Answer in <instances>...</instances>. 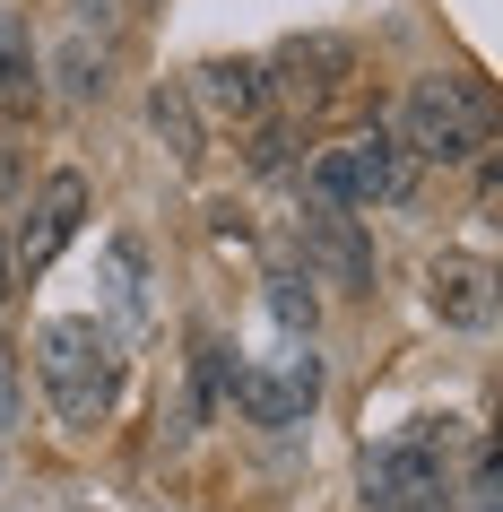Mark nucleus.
Masks as SVG:
<instances>
[{"instance_id": "1", "label": "nucleus", "mask_w": 503, "mask_h": 512, "mask_svg": "<svg viewBox=\"0 0 503 512\" xmlns=\"http://www.w3.org/2000/svg\"><path fill=\"white\" fill-rule=\"evenodd\" d=\"M399 157L408 165H469L486 139H495V96L469 79V70H425L399 96Z\"/></svg>"}, {"instance_id": "2", "label": "nucleus", "mask_w": 503, "mask_h": 512, "mask_svg": "<svg viewBox=\"0 0 503 512\" xmlns=\"http://www.w3.org/2000/svg\"><path fill=\"white\" fill-rule=\"evenodd\" d=\"M35 382H44V400H53L61 426H96L113 408V382H122V356H113V330L87 322V313H61V322L35 330Z\"/></svg>"}, {"instance_id": "3", "label": "nucleus", "mask_w": 503, "mask_h": 512, "mask_svg": "<svg viewBox=\"0 0 503 512\" xmlns=\"http://www.w3.org/2000/svg\"><path fill=\"white\" fill-rule=\"evenodd\" d=\"M365 512H451V452L434 426H408L365 452Z\"/></svg>"}, {"instance_id": "4", "label": "nucleus", "mask_w": 503, "mask_h": 512, "mask_svg": "<svg viewBox=\"0 0 503 512\" xmlns=\"http://www.w3.org/2000/svg\"><path fill=\"white\" fill-rule=\"evenodd\" d=\"M408 191V157H399V139L373 122V131L339 139V148H321L313 165H304V200H321V209H373V200H399Z\"/></svg>"}, {"instance_id": "5", "label": "nucleus", "mask_w": 503, "mask_h": 512, "mask_svg": "<svg viewBox=\"0 0 503 512\" xmlns=\"http://www.w3.org/2000/svg\"><path fill=\"white\" fill-rule=\"evenodd\" d=\"M87 226V174H44L27 191V217H18V243H9V278H44L70 252V235Z\"/></svg>"}, {"instance_id": "6", "label": "nucleus", "mask_w": 503, "mask_h": 512, "mask_svg": "<svg viewBox=\"0 0 503 512\" xmlns=\"http://www.w3.org/2000/svg\"><path fill=\"white\" fill-rule=\"evenodd\" d=\"M226 391H235V408L252 417V426H304V417H313V400H321V356L295 339L287 356H269V365H243Z\"/></svg>"}, {"instance_id": "7", "label": "nucleus", "mask_w": 503, "mask_h": 512, "mask_svg": "<svg viewBox=\"0 0 503 512\" xmlns=\"http://www.w3.org/2000/svg\"><path fill=\"white\" fill-rule=\"evenodd\" d=\"M295 243H304V278L339 287V296H373V235H365L347 209H321V200H304V217H295Z\"/></svg>"}, {"instance_id": "8", "label": "nucleus", "mask_w": 503, "mask_h": 512, "mask_svg": "<svg viewBox=\"0 0 503 512\" xmlns=\"http://www.w3.org/2000/svg\"><path fill=\"white\" fill-rule=\"evenodd\" d=\"M261 70H269V96H287L295 113H321L330 96H347V79H356V44H347V35H287L278 61H261Z\"/></svg>"}, {"instance_id": "9", "label": "nucleus", "mask_w": 503, "mask_h": 512, "mask_svg": "<svg viewBox=\"0 0 503 512\" xmlns=\"http://www.w3.org/2000/svg\"><path fill=\"white\" fill-rule=\"evenodd\" d=\"M425 304H434L451 330H495V270L469 261V252H443V261L425 270Z\"/></svg>"}, {"instance_id": "10", "label": "nucleus", "mask_w": 503, "mask_h": 512, "mask_svg": "<svg viewBox=\"0 0 503 512\" xmlns=\"http://www.w3.org/2000/svg\"><path fill=\"white\" fill-rule=\"evenodd\" d=\"M183 105H209L217 122H261L269 113V70L261 61H200L191 70V87H183Z\"/></svg>"}, {"instance_id": "11", "label": "nucleus", "mask_w": 503, "mask_h": 512, "mask_svg": "<svg viewBox=\"0 0 503 512\" xmlns=\"http://www.w3.org/2000/svg\"><path fill=\"white\" fill-rule=\"evenodd\" d=\"M35 96H44V87H35V44L9 27L0 35V122H27Z\"/></svg>"}, {"instance_id": "12", "label": "nucleus", "mask_w": 503, "mask_h": 512, "mask_svg": "<svg viewBox=\"0 0 503 512\" xmlns=\"http://www.w3.org/2000/svg\"><path fill=\"white\" fill-rule=\"evenodd\" d=\"M148 122H157V139L174 148V165H200V122H191L183 87H157V96H148Z\"/></svg>"}, {"instance_id": "13", "label": "nucleus", "mask_w": 503, "mask_h": 512, "mask_svg": "<svg viewBox=\"0 0 503 512\" xmlns=\"http://www.w3.org/2000/svg\"><path fill=\"white\" fill-rule=\"evenodd\" d=\"M105 70H113L105 44H87V35L61 44V96H79V105H87V96H105Z\"/></svg>"}, {"instance_id": "14", "label": "nucleus", "mask_w": 503, "mask_h": 512, "mask_svg": "<svg viewBox=\"0 0 503 512\" xmlns=\"http://www.w3.org/2000/svg\"><path fill=\"white\" fill-rule=\"evenodd\" d=\"M269 313H278V330H287V339H313V278H295V270H278L269 278Z\"/></svg>"}, {"instance_id": "15", "label": "nucleus", "mask_w": 503, "mask_h": 512, "mask_svg": "<svg viewBox=\"0 0 503 512\" xmlns=\"http://www.w3.org/2000/svg\"><path fill=\"white\" fill-rule=\"evenodd\" d=\"M113 304H122V313H148V287H139V243H113Z\"/></svg>"}, {"instance_id": "16", "label": "nucleus", "mask_w": 503, "mask_h": 512, "mask_svg": "<svg viewBox=\"0 0 503 512\" xmlns=\"http://www.w3.org/2000/svg\"><path fill=\"white\" fill-rule=\"evenodd\" d=\"M18 434V348H0V443Z\"/></svg>"}, {"instance_id": "17", "label": "nucleus", "mask_w": 503, "mask_h": 512, "mask_svg": "<svg viewBox=\"0 0 503 512\" xmlns=\"http://www.w3.org/2000/svg\"><path fill=\"white\" fill-rule=\"evenodd\" d=\"M287 148H295L287 131H252V174H278V165H287Z\"/></svg>"}, {"instance_id": "18", "label": "nucleus", "mask_w": 503, "mask_h": 512, "mask_svg": "<svg viewBox=\"0 0 503 512\" xmlns=\"http://www.w3.org/2000/svg\"><path fill=\"white\" fill-rule=\"evenodd\" d=\"M70 18H79V35H105L122 18V0H70Z\"/></svg>"}, {"instance_id": "19", "label": "nucleus", "mask_w": 503, "mask_h": 512, "mask_svg": "<svg viewBox=\"0 0 503 512\" xmlns=\"http://www.w3.org/2000/svg\"><path fill=\"white\" fill-rule=\"evenodd\" d=\"M9 287H18V278H9V243H0V322H9Z\"/></svg>"}, {"instance_id": "20", "label": "nucleus", "mask_w": 503, "mask_h": 512, "mask_svg": "<svg viewBox=\"0 0 503 512\" xmlns=\"http://www.w3.org/2000/svg\"><path fill=\"white\" fill-rule=\"evenodd\" d=\"M0 35H9V18H0Z\"/></svg>"}]
</instances>
